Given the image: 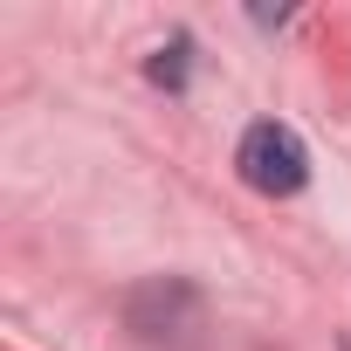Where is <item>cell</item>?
<instances>
[{"label": "cell", "instance_id": "3957f363", "mask_svg": "<svg viewBox=\"0 0 351 351\" xmlns=\"http://www.w3.org/2000/svg\"><path fill=\"white\" fill-rule=\"evenodd\" d=\"M344 351H351V337H344Z\"/></svg>", "mask_w": 351, "mask_h": 351}, {"label": "cell", "instance_id": "6da1fadb", "mask_svg": "<svg viewBox=\"0 0 351 351\" xmlns=\"http://www.w3.org/2000/svg\"><path fill=\"white\" fill-rule=\"evenodd\" d=\"M234 165H241V180H248L255 193H269V200H289V193H303V180H310L303 138H296L289 124H276V117H262V124L241 131Z\"/></svg>", "mask_w": 351, "mask_h": 351}, {"label": "cell", "instance_id": "7a4b0ae2", "mask_svg": "<svg viewBox=\"0 0 351 351\" xmlns=\"http://www.w3.org/2000/svg\"><path fill=\"white\" fill-rule=\"evenodd\" d=\"M152 83H165V90H180V83H186V42H172V49L152 56Z\"/></svg>", "mask_w": 351, "mask_h": 351}]
</instances>
